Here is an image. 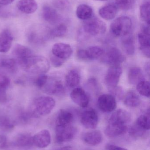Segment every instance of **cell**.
Listing matches in <instances>:
<instances>
[{"mask_svg":"<svg viewBox=\"0 0 150 150\" xmlns=\"http://www.w3.org/2000/svg\"><path fill=\"white\" fill-rule=\"evenodd\" d=\"M106 149L107 150H128L125 148L111 144H107Z\"/></svg>","mask_w":150,"mask_h":150,"instance_id":"45","label":"cell"},{"mask_svg":"<svg viewBox=\"0 0 150 150\" xmlns=\"http://www.w3.org/2000/svg\"><path fill=\"white\" fill-rule=\"evenodd\" d=\"M140 16L143 21L149 25L150 22V4L149 1L143 4L140 7Z\"/></svg>","mask_w":150,"mask_h":150,"instance_id":"34","label":"cell"},{"mask_svg":"<svg viewBox=\"0 0 150 150\" xmlns=\"http://www.w3.org/2000/svg\"><path fill=\"white\" fill-rule=\"evenodd\" d=\"M76 15L79 19L87 21L92 18L93 10L90 6L87 4H80L77 8Z\"/></svg>","mask_w":150,"mask_h":150,"instance_id":"29","label":"cell"},{"mask_svg":"<svg viewBox=\"0 0 150 150\" xmlns=\"http://www.w3.org/2000/svg\"><path fill=\"white\" fill-rule=\"evenodd\" d=\"M146 131L139 127L136 124L130 127L129 129V135L132 137H140L143 136Z\"/></svg>","mask_w":150,"mask_h":150,"instance_id":"39","label":"cell"},{"mask_svg":"<svg viewBox=\"0 0 150 150\" xmlns=\"http://www.w3.org/2000/svg\"><path fill=\"white\" fill-rule=\"evenodd\" d=\"M137 91L141 95L147 98L150 96V83L147 80H143L136 85Z\"/></svg>","mask_w":150,"mask_h":150,"instance_id":"37","label":"cell"},{"mask_svg":"<svg viewBox=\"0 0 150 150\" xmlns=\"http://www.w3.org/2000/svg\"><path fill=\"white\" fill-rule=\"evenodd\" d=\"M68 30V27L66 25L61 24L50 31L49 36L53 38L63 37L67 33Z\"/></svg>","mask_w":150,"mask_h":150,"instance_id":"36","label":"cell"},{"mask_svg":"<svg viewBox=\"0 0 150 150\" xmlns=\"http://www.w3.org/2000/svg\"><path fill=\"white\" fill-rule=\"evenodd\" d=\"M107 27L105 23L97 18H92L87 20L83 25L82 30L86 35L96 37L105 33Z\"/></svg>","mask_w":150,"mask_h":150,"instance_id":"4","label":"cell"},{"mask_svg":"<svg viewBox=\"0 0 150 150\" xmlns=\"http://www.w3.org/2000/svg\"><path fill=\"white\" fill-rule=\"evenodd\" d=\"M50 61H51V64H52V65L55 67L56 68L60 67H61L66 61L59 59L54 56H52L51 57Z\"/></svg>","mask_w":150,"mask_h":150,"instance_id":"41","label":"cell"},{"mask_svg":"<svg viewBox=\"0 0 150 150\" xmlns=\"http://www.w3.org/2000/svg\"><path fill=\"white\" fill-rule=\"evenodd\" d=\"M131 115L127 110L119 109L116 110L111 115L108 123H119L127 125L131 122Z\"/></svg>","mask_w":150,"mask_h":150,"instance_id":"18","label":"cell"},{"mask_svg":"<svg viewBox=\"0 0 150 150\" xmlns=\"http://www.w3.org/2000/svg\"><path fill=\"white\" fill-rule=\"evenodd\" d=\"M97 104L99 108L105 113L111 112L117 107L116 99L112 94L100 95L98 99Z\"/></svg>","mask_w":150,"mask_h":150,"instance_id":"9","label":"cell"},{"mask_svg":"<svg viewBox=\"0 0 150 150\" xmlns=\"http://www.w3.org/2000/svg\"><path fill=\"white\" fill-rule=\"evenodd\" d=\"M55 4L58 8L61 9L66 8L67 5V4L66 3V2L63 0H59L57 1L55 3Z\"/></svg>","mask_w":150,"mask_h":150,"instance_id":"46","label":"cell"},{"mask_svg":"<svg viewBox=\"0 0 150 150\" xmlns=\"http://www.w3.org/2000/svg\"><path fill=\"white\" fill-rule=\"evenodd\" d=\"M112 92V95L114 96L115 98H118L119 99H121L122 98L123 95V91L122 88L118 86L114 88L111 89Z\"/></svg>","mask_w":150,"mask_h":150,"instance_id":"42","label":"cell"},{"mask_svg":"<svg viewBox=\"0 0 150 150\" xmlns=\"http://www.w3.org/2000/svg\"><path fill=\"white\" fill-rule=\"evenodd\" d=\"M58 150H73V149L72 147L68 146L63 147V148L59 149Z\"/></svg>","mask_w":150,"mask_h":150,"instance_id":"49","label":"cell"},{"mask_svg":"<svg viewBox=\"0 0 150 150\" xmlns=\"http://www.w3.org/2000/svg\"><path fill=\"white\" fill-rule=\"evenodd\" d=\"M118 12V8L115 4H110L100 9L99 14L103 19L112 20L114 18Z\"/></svg>","mask_w":150,"mask_h":150,"instance_id":"25","label":"cell"},{"mask_svg":"<svg viewBox=\"0 0 150 150\" xmlns=\"http://www.w3.org/2000/svg\"><path fill=\"white\" fill-rule=\"evenodd\" d=\"M48 77L45 74H40L39 76L36 79L34 83L35 85L40 89H42L45 86L48 79Z\"/></svg>","mask_w":150,"mask_h":150,"instance_id":"40","label":"cell"},{"mask_svg":"<svg viewBox=\"0 0 150 150\" xmlns=\"http://www.w3.org/2000/svg\"><path fill=\"white\" fill-rule=\"evenodd\" d=\"M128 79L131 84L137 85L141 81L145 80V76L142 70L140 68L134 67L129 71Z\"/></svg>","mask_w":150,"mask_h":150,"instance_id":"26","label":"cell"},{"mask_svg":"<svg viewBox=\"0 0 150 150\" xmlns=\"http://www.w3.org/2000/svg\"><path fill=\"white\" fill-rule=\"evenodd\" d=\"M13 144L15 146L20 148L31 147L33 144V137L29 133H20L15 136Z\"/></svg>","mask_w":150,"mask_h":150,"instance_id":"23","label":"cell"},{"mask_svg":"<svg viewBox=\"0 0 150 150\" xmlns=\"http://www.w3.org/2000/svg\"><path fill=\"white\" fill-rule=\"evenodd\" d=\"M10 84L9 79L5 75L0 74V102L4 103L7 100L6 92Z\"/></svg>","mask_w":150,"mask_h":150,"instance_id":"30","label":"cell"},{"mask_svg":"<svg viewBox=\"0 0 150 150\" xmlns=\"http://www.w3.org/2000/svg\"><path fill=\"white\" fill-rule=\"evenodd\" d=\"M7 145V137L4 135H0V150L5 149Z\"/></svg>","mask_w":150,"mask_h":150,"instance_id":"44","label":"cell"},{"mask_svg":"<svg viewBox=\"0 0 150 150\" xmlns=\"http://www.w3.org/2000/svg\"><path fill=\"white\" fill-rule=\"evenodd\" d=\"M105 51L101 47L93 46L87 49H79L77 53V57L82 61L95 60L102 57Z\"/></svg>","mask_w":150,"mask_h":150,"instance_id":"6","label":"cell"},{"mask_svg":"<svg viewBox=\"0 0 150 150\" xmlns=\"http://www.w3.org/2000/svg\"><path fill=\"white\" fill-rule=\"evenodd\" d=\"M42 89L46 93L50 95H60L65 92V88L62 82L60 79L53 78L48 77Z\"/></svg>","mask_w":150,"mask_h":150,"instance_id":"12","label":"cell"},{"mask_svg":"<svg viewBox=\"0 0 150 150\" xmlns=\"http://www.w3.org/2000/svg\"><path fill=\"white\" fill-rule=\"evenodd\" d=\"M16 67V62L14 59L4 58L0 60V68L6 71L15 72Z\"/></svg>","mask_w":150,"mask_h":150,"instance_id":"32","label":"cell"},{"mask_svg":"<svg viewBox=\"0 0 150 150\" xmlns=\"http://www.w3.org/2000/svg\"><path fill=\"white\" fill-rule=\"evenodd\" d=\"M12 54L21 66L33 55L32 52L30 48L20 44H17L15 45Z\"/></svg>","mask_w":150,"mask_h":150,"instance_id":"17","label":"cell"},{"mask_svg":"<svg viewBox=\"0 0 150 150\" xmlns=\"http://www.w3.org/2000/svg\"><path fill=\"white\" fill-rule=\"evenodd\" d=\"M132 26L131 18L122 16L114 20L110 25V33L114 37H124L129 34Z\"/></svg>","mask_w":150,"mask_h":150,"instance_id":"3","label":"cell"},{"mask_svg":"<svg viewBox=\"0 0 150 150\" xmlns=\"http://www.w3.org/2000/svg\"><path fill=\"white\" fill-rule=\"evenodd\" d=\"M81 80V76L78 70L75 69L70 70L65 76L66 85L70 88H74L77 86Z\"/></svg>","mask_w":150,"mask_h":150,"instance_id":"28","label":"cell"},{"mask_svg":"<svg viewBox=\"0 0 150 150\" xmlns=\"http://www.w3.org/2000/svg\"><path fill=\"white\" fill-rule=\"evenodd\" d=\"M150 64L149 62L147 63L145 65V70L146 72L148 73V74L149 75L150 74Z\"/></svg>","mask_w":150,"mask_h":150,"instance_id":"48","label":"cell"},{"mask_svg":"<svg viewBox=\"0 0 150 150\" xmlns=\"http://www.w3.org/2000/svg\"><path fill=\"white\" fill-rule=\"evenodd\" d=\"M77 131V129L72 124L55 126V141L58 143L70 142L75 138Z\"/></svg>","mask_w":150,"mask_h":150,"instance_id":"5","label":"cell"},{"mask_svg":"<svg viewBox=\"0 0 150 150\" xmlns=\"http://www.w3.org/2000/svg\"><path fill=\"white\" fill-rule=\"evenodd\" d=\"M21 66L29 73L39 75L47 73L50 67V62L45 57L33 55L27 59Z\"/></svg>","mask_w":150,"mask_h":150,"instance_id":"2","label":"cell"},{"mask_svg":"<svg viewBox=\"0 0 150 150\" xmlns=\"http://www.w3.org/2000/svg\"><path fill=\"white\" fill-rule=\"evenodd\" d=\"M17 7L23 13L31 14L37 11L38 4L35 0H19L17 4Z\"/></svg>","mask_w":150,"mask_h":150,"instance_id":"22","label":"cell"},{"mask_svg":"<svg viewBox=\"0 0 150 150\" xmlns=\"http://www.w3.org/2000/svg\"></svg>","mask_w":150,"mask_h":150,"instance_id":"51","label":"cell"},{"mask_svg":"<svg viewBox=\"0 0 150 150\" xmlns=\"http://www.w3.org/2000/svg\"><path fill=\"white\" fill-rule=\"evenodd\" d=\"M124 103L128 107H137L141 104V99L135 92L129 91L124 97Z\"/></svg>","mask_w":150,"mask_h":150,"instance_id":"31","label":"cell"},{"mask_svg":"<svg viewBox=\"0 0 150 150\" xmlns=\"http://www.w3.org/2000/svg\"><path fill=\"white\" fill-rule=\"evenodd\" d=\"M122 74V69L120 66H112L107 70L105 76V83L110 89L118 86Z\"/></svg>","mask_w":150,"mask_h":150,"instance_id":"8","label":"cell"},{"mask_svg":"<svg viewBox=\"0 0 150 150\" xmlns=\"http://www.w3.org/2000/svg\"><path fill=\"white\" fill-rule=\"evenodd\" d=\"M55 105V100L52 97L41 96L33 101L28 112L32 118L45 116L51 112Z\"/></svg>","mask_w":150,"mask_h":150,"instance_id":"1","label":"cell"},{"mask_svg":"<svg viewBox=\"0 0 150 150\" xmlns=\"http://www.w3.org/2000/svg\"><path fill=\"white\" fill-rule=\"evenodd\" d=\"M51 142V134L47 129H42L33 137V144L39 149L47 148Z\"/></svg>","mask_w":150,"mask_h":150,"instance_id":"15","label":"cell"},{"mask_svg":"<svg viewBox=\"0 0 150 150\" xmlns=\"http://www.w3.org/2000/svg\"><path fill=\"white\" fill-rule=\"evenodd\" d=\"M101 61L107 65L112 66H120L126 60L125 55L117 47H112L102 56Z\"/></svg>","mask_w":150,"mask_h":150,"instance_id":"7","label":"cell"},{"mask_svg":"<svg viewBox=\"0 0 150 150\" xmlns=\"http://www.w3.org/2000/svg\"><path fill=\"white\" fill-rule=\"evenodd\" d=\"M122 46L125 53L132 55L135 52V44L134 37L129 34L123 37L121 41Z\"/></svg>","mask_w":150,"mask_h":150,"instance_id":"27","label":"cell"},{"mask_svg":"<svg viewBox=\"0 0 150 150\" xmlns=\"http://www.w3.org/2000/svg\"><path fill=\"white\" fill-rule=\"evenodd\" d=\"M98 120L97 113L95 109L92 108L84 111L81 115V123L88 129H96L98 123Z\"/></svg>","mask_w":150,"mask_h":150,"instance_id":"10","label":"cell"},{"mask_svg":"<svg viewBox=\"0 0 150 150\" xmlns=\"http://www.w3.org/2000/svg\"><path fill=\"white\" fill-rule=\"evenodd\" d=\"M75 116L71 111L62 109L58 113L55 120V126H65L72 125Z\"/></svg>","mask_w":150,"mask_h":150,"instance_id":"20","label":"cell"},{"mask_svg":"<svg viewBox=\"0 0 150 150\" xmlns=\"http://www.w3.org/2000/svg\"><path fill=\"white\" fill-rule=\"evenodd\" d=\"M15 0H0V4L6 6L12 3Z\"/></svg>","mask_w":150,"mask_h":150,"instance_id":"47","label":"cell"},{"mask_svg":"<svg viewBox=\"0 0 150 150\" xmlns=\"http://www.w3.org/2000/svg\"><path fill=\"white\" fill-rule=\"evenodd\" d=\"M13 37L11 32L4 30L0 33V53L9 52L12 45Z\"/></svg>","mask_w":150,"mask_h":150,"instance_id":"21","label":"cell"},{"mask_svg":"<svg viewBox=\"0 0 150 150\" xmlns=\"http://www.w3.org/2000/svg\"><path fill=\"white\" fill-rule=\"evenodd\" d=\"M140 50L144 55L149 58L150 56V37L149 25H144L142 31L138 35Z\"/></svg>","mask_w":150,"mask_h":150,"instance_id":"11","label":"cell"},{"mask_svg":"<svg viewBox=\"0 0 150 150\" xmlns=\"http://www.w3.org/2000/svg\"><path fill=\"white\" fill-rule=\"evenodd\" d=\"M127 130V125L119 123H108L105 130V134L108 137L114 138L124 134Z\"/></svg>","mask_w":150,"mask_h":150,"instance_id":"16","label":"cell"},{"mask_svg":"<svg viewBox=\"0 0 150 150\" xmlns=\"http://www.w3.org/2000/svg\"><path fill=\"white\" fill-rule=\"evenodd\" d=\"M15 123L6 115H0V129L4 131H9L14 129Z\"/></svg>","mask_w":150,"mask_h":150,"instance_id":"33","label":"cell"},{"mask_svg":"<svg viewBox=\"0 0 150 150\" xmlns=\"http://www.w3.org/2000/svg\"><path fill=\"white\" fill-rule=\"evenodd\" d=\"M85 143L90 146H96L102 142L103 135L98 130H93L86 132L82 137Z\"/></svg>","mask_w":150,"mask_h":150,"instance_id":"19","label":"cell"},{"mask_svg":"<svg viewBox=\"0 0 150 150\" xmlns=\"http://www.w3.org/2000/svg\"><path fill=\"white\" fill-rule=\"evenodd\" d=\"M149 113L142 115L138 117L135 124L139 127L145 131L150 129Z\"/></svg>","mask_w":150,"mask_h":150,"instance_id":"35","label":"cell"},{"mask_svg":"<svg viewBox=\"0 0 150 150\" xmlns=\"http://www.w3.org/2000/svg\"><path fill=\"white\" fill-rule=\"evenodd\" d=\"M19 120H20L21 122L26 124L30 121L31 118H32V117L30 114L29 112H27L21 113L20 115H19Z\"/></svg>","mask_w":150,"mask_h":150,"instance_id":"43","label":"cell"},{"mask_svg":"<svg viewBox=\"0 0 150 150\" xmlns=\"http://www.w3.org/2000/svg\"><path fill=\"white\" fill-rule=\"evenodd\" d=\"M52 51L53 56L64 61L67 60L71 56L73 52L70 45L63 43L54 44Z\"/></svg>","mask_w":150,"mask_h":150,"instance_id":"14","label":"cell"},{"mask_svg":"<svg viewBox=\"0 0 150 150\" xmlns=\"http://www.w3.org/2000/svg\"><path fill=\"white\" fill-rule=\"evenodd\" d=\"M94 1H107V0H94Z\"/></svg>","mask_w":150,"mask_h":150,"instance_id":"50","label":"cell"},{"mask_svg":"<svg viewBox=\"0 0 150 150\" xmlns=\"http://www.w3.org/2000/svg\"><path fill=\"white\" fill-rule=\"evenodd\" d=\"M72 101L82 108L88 107L90 103V98L86 92L81 87H77L72 90L70 94Z\"/></svg>","mask_w":150,"mask_h":150,"instance_id":"13","label":"cell"},{"mask_svg":"<svg viewBox=\"0 0 150 150\" xmlns=\"http://www.w3.org/2000/svg\"><path fill=\"white\" fill-rule=\"evenodd\" d=\"M42 16L46 22L51 24H55L59 22L60 16L58 12L53 7L45 5L42 9Z\"/></svg>","mask_w":150,"mask_h":150,"instance_id":"24","label":"cell"},{"mask_svg":"<svg viewBox=\"0 0 150 150\" xmlns=\"http://www.w3.org/2000/svg\"><path fill=\"white\" fill-rule=\"evenodd\" d=\"M135 0H115V5L122 10L131 9L134 5Z\"/></svg>","mask_w":150,"mask_h":150,"instance_id":"38","label":"cell"}]
</instances>
